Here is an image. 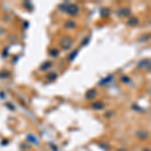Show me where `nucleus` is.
<instances>
[{
  "label": "nucleus",
  "instance_id": "1a4fd4ad",
  "mask_svg": "<svg viewBox=\"0 0 151 151\" xmlns=\"http://www.w3.org/2000/svg\"><path fill=\"white\" fill-rule=\"evenodd\" d=\"M118 151H126V150H124V149H121V150H118Z\"/></svg>",
  "mask_w": 151,
  "mask_h": 151
},
{
  "label": "nucleus",
  "instance_id": "20e7f679",
  "mask_svg": "<svg viewBox=\"0 0 151 151\" xmlns=\"http://www.w3.org/2000/svg\"><path fill=\"white\" fill-rule=\"evenodd\" d=\"M130 13H131L130 8H123V9L120 10L121 16H124V17H128L129 15H130Z\"/></svg>",
  "mask_w": 151,
  "mask_h": 151
},
{
  "label": "nucleus",
  "instance_id": "39448f33",
  "mask_svg": "<svg viewBox=\"0 0 151 151\" xmlns=\"http://www.w3.org/2000/svg\"><path fill=\"white\" fill-rule=\"evenodd\" d=\"M87 97H88V99H94L95 97H96V91L95 90H91L90 92H88L87 94Z\"/></svg>",
  "mask_w": 151,
  "mask_h": 151
},
{
  "label": "nucleus",
  "instance_id": "f03ea898",
  "mask_svg": "<svg viewBox=\"0 0 151 151\" xmlns=\"http://www.w3.org/2000/svg\"><path fill=\"white\" fill-rule=\"evenodd\" d=\"M151 66V60H142L141 61H139L138 63V68L139 69H143V68H147Z\"/></svg>",
  "mask_w": 151,
  "mask_h": 151
},
{
  "label": "nucleus",
  "instance_id": "6e6552de",
  "mask_svg": "<svg viewBox=\"0 0 151 151\" xmlns=\"http://www.w3.org/2000/svg\"><path fill=\"white\" fill-rule=\"evenodd\" d=\"M143 151H151V150H150V149H148V148H145Z\"/></svg>",
  "mask_w": 151,
  "mask_h": 151
},
{
  "label": "nucleus",
  "instance_id": "0eeeda50",
  "mask_svg": "<svg viewBox=\"0 0 151 151\" xmlns=\"http://www.w3.org/2000/svg\"><path fill=\"white\" fill-rule=\"evenodd\" d=\"M122 81H124V83H130V79L127 78V77H123Z\"/></svg>",
  "mask_w": 151,
  "mask_h": 151
},
{
  "label": "nucleus",
  "instance_id": "423d86ee",
  "mask_svg": "<svg viewBox=\"0 0 151 151\" xmlns=\"http://www.w3.org/2000/svg\"><path fill=\"white\" fill-rule=\"evenodd\" d=\"M103 103H96V104H94L93 105V108H95V109H103Z\"/></svg>",
  "mask_w": 151,
  "mask_h": 151
},
{
  "label": "nucleus",
  "instance_id": "f257e3e1",
  "mask_svg": "<svg viewBox=\"0 0 151 151\" xmlns=\"http://www.w3.org/2000/svg\"><path fill=\"white\" fill-rule=\"evenodd\" d=\"M136 136L140 140H146L148 138V136H149V133L147 131H145V130H139V131L136 132Z\"/></svg>",
  "mask_w": 151,
  "mask_h": 151
},
{
  "label": "nucleus",
  "instance_id": "7ed1b4c3",
  "mask_svg": "<svg viewBox=\"0 0 151 151\" xmlns=\"http://www.w3.org/2000/svg\"><path fill=\"white\" fill-rule=\"evenodd\" d=\"M138 23H139V20L136 17H130L127 22V24L129 26H136V25H138Z\"/></svg>",
  "mask_w": 151,
  "mask_h": 151
}]
</instances>
